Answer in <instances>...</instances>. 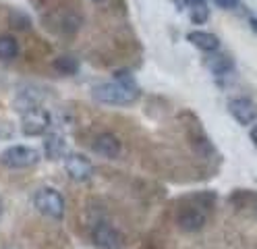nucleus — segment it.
Segmentation results:
<instances>
[{
  "instance_id": "nucleus-1",
  "label": "nucleus",
  "mask_w": 257,
  "mask_h": 249,
  "mask_svg": "<svg viewBox=\"0 0 257 249\" xmlns=\"http://www.w3.org/2000/svg\"><path fill=\"white\" fill-rule=\"evenodd\" d=\"M93 100H98L102 104H110V106H131L137 96L139 90L133 83V79H128L124 75H118L116 81L110 83H100L91 90Z\"/></svg>"
},
{
  "instance_id": "nucleus-2",
  "label": "nucleus",
  "mask_w": 257,
  "mask_h": 249,
  "mask_svg": "<svg viewBox=\"0 0 257 249\" xmlns=\"http://www.w3.org/2000/svg\"><path fill=\"white\" fill-rule=\"evenodd\" d=\"M34 204L44 216H48V218L60 220L64 216V197L60 195V191H56L52 187L38 189L34 195Z\"/></svg>"
},
{
  "instance_id": "nucleus-3",
  "label": "nucleus",
  "mask_w": 257,
  "mask_h": 249,
  "mask_svg": "<svg viewBox=\"0 0 257 249\" xmlns=\"http://www.w3.org/2000/svg\"><path fill=\"white\" fill-rule=\"evenodd\" d=\"M5 166L9 169H29V166L38 164L40 154L38 149L29 147V145H13L9 149H5V154L0 156Z\"/></svg>"
},
{
  "instance_id": "nucleus-4",
  "label": "nucleus",
  "mask_w": 257,
  "mask_h": 249,
  "mask_svg": "<svg viewBox=\"0 0 257 249\" xmlns=\"http://www.w3.org/2000/svg\"><path fill=\"white\" fill-rule=\"evenodd\" d=\"M50 112L44 110L42 106L36 108H29L23 112V119H21V129L25 135H42V133L48 131L50 127Z\"/></svg>"
},
{
  "instance_id": "nucleus-5",
  "label": "nucleus",
  "mask_w": 257,
  "mask_h": 249,
  "mask_svg": "<svg viewBox=\"0 0 257 249\" xmlns=\"http://www.w3.org/2000/svg\"><path fill=\"white\" fill-rule=\"evenodd\" d=\"M230 116L240 125H253L257 121V104L249 98H232L228 102Z\"/></svg>"
},
{
  "instance_id": "nucleus-6",
  "label": "nucleus",
  "mask_w": 257,
  "mask_h": 249,
  "mask_svg": "<svg viewBox=\"0 0 257 249\" xmlns=\"http://www.w3.org/2000/svg\"><path fill=\"white\" fill-rule=\"evenodd\" d=\"M64 169H67L71 179H75L79 183L89 181L91 175H93V164L83 154H69L67 158H64Z\"/></svg>"
},
{
  "instance_id": "nucleus-7",
  "label": "nucleus",
  "mask_w": 257,
  "mask_h": 249,
  "mask_svg": "<svg viewBox=\"0 0 257 249\" xmlns=\"http://www.w3.org/2000/svg\"><path fill=\"white\" fill-rule=\"evenodd\" d=\"M91 239H93L95 245L102 247V249H118V247L122 245L120 232H118L114 226L106 224V222H100V224H95V226H93Z\"/></svg>"
},
{
  "instance_id": "nucleus-8",
  "label": "nucleus",
  "mask_w": 257,
  "mask_h": 249,
  "mask_svg": "<svg viewBox=\"0 0 257 249\" xmlns=\"http://www.w3.org/2000/svg\"><path fill=\"white\" fill-rule=\"evenodd\" d=\"M91 147L95 154H100L104 158H116L120 154L122 145L116 135H112V133H100V135L91 141Z\"/></svg>"
},
{
  "instance_id": "nucleus-9",
  "label": "nucleus",
  "mask_w": 257,
  "mask_h": 249,
  "mask_svg": "<svg viewBox=\"0 0 257 249\" xmlns=\"http://www.w3.org/2000/svg\"><path fill=\"white\" fill-rule=\"evenodd\" d=\"M187 40L195 48L207 52V54L218 52V48H220V40L214 36V33H210V31H191L187 36Z\"/></svg>"
},
{
  "instance_id": "nucleus-10",
  "label": "nucleus",
  "mask_w": 257,
  "mask_h": 249,
  "mask_svg": "<svg viewBox=\"0 0 257 249\" xmlns=\"http://www.w3.org/2000/svg\"><path fill=\"white\" fill-rule=\"evenodd\" d=\"M179 224L189 232H195L205 224V214L199 208H185L179 216Z\"/></svg>"
},
{
  "instance_id": "nucleus-11",
  "label": "nucleus",
  "mask_w": 257,
  "mask_h": 249,
  "mask_svg": "<svg viewBox=\"0 0 257 249\" xmlns=\"http://www.w3.org/2000/svg\"><path fill=\"white\" fill-rule=\"evenodd\" d=\"M44 147H46V156L50 160H58V158H67V141H64L62 135L58 133H52L50 137L44 141Z\"/></svg>"
},
{
  "instance_id": "nucleus-12",
  "label": "nucleus",
  "mask_w": 257,
  "mask_h": 249,
  "mask_svg": "<svg viewBox=\"0 0 257 249\" xmlns=\"http://www.w3.org/2000/svg\"><path fill=\"white\" fill-rule=\"evenodd\" d=\"M19 54V44L13 36H0V60H11Z\"/></svg>"
},
{
  "instance_id": "nucleus-13",
  "label": "nucleus",
  "mask_w": 257,
  "mask_h": 249,
  "mask_svg": "<svg viewBox=\"0 0 257 249\" xmlns=\"http://www.w3.org/2000/svg\"><path fill=\"white\" fill-rule=\"evenodd\" d=\"M54 66H56L58 73L73 75V73H77V69H79V62H77L73 56H60V58L54 60Z\"/></svg>"
},
{
  "instance_id": "nucleus-14",
  "label": "nucleus",
  "mask_w": 257,
  "mask_h": 249,
  "mask_svg": "<svg viewBox=\"0 0 257 249\" xmlns=\"http://www.w3.org/2000/svg\"><path fill=\"white\" fill-rule=\"evenodd\" d=\"M207 64H210V69H212L214 73H226V71H230V66H232L230 58H226V56H218V52H216V56L207 58Z\"/></svg>"
},
{
  "instance_id": "nucleus-15",
  "label": "nucleus",
  "mask_w": 257,
  "mask_h": 249,
  "mask_svg": "<svg viewBox=\"0 0 257 249\" xmlns=\"http://www.w3.org/2000/svg\"><path fill=\"white\" fill-rule=\"evenodd\" d=\"M191 19L195 23H203L207 19V7L195 0V5H193V9H191Z\"/></svg>"
},
{
  "instance_id": "nucleus-16",
  "label": "nucleus",
  "mask_w": 257,
  "mask_h": 249,
  "mask_svg": "<svg viewBox=\"0 0 257 249\" xmlns=\"http://www.w3.org/2000/svg\"><path fill=\"white\" fill-rule=\"evenodd\" d=\"M214 3L218 7H222V9H232V7H236L238 0H214Z\"/></svg>"
},
{
  "instance_id": "nucleus-17",
  "label": "nucleus",
  "mask_w": 257,
  "mask_h": 249,
  "mask_svg": "<svg viewBox=\"0 0 257 249\" xmlns=\"http://www.w3.org/2000/svg\"><path fill=\"white\" fill-rule=\"evenodd\" d=\"M249 137H251V141L255 143V147H257V123L251 127V133H249Z\"/></svg>"
},
{
  "instance_id": "nucleus-18",
  "label": "nucleus",
  "mask_w": 257,
  "mask_h": 249,
  "mask_svg": "<svg viewBox=\"0 0 257 249\" xmlns=\"http://www.w3.org/2000/svg\"><path fill=\"white\" fill-rule=\"evenodd\" d=\"M251 27H255V29H257V21H253V19H251Z\"/></svg>"
},
{
  "instance_id": "nucleus-19",
  "label": "nucleus",
  "mask_w": 257,
  "mask_h": 249,
  "mask_svg": "<svg viewBox=\"0 0 257 249\" xmlns=\"http://www.w3.org/2000/svg\"><path fill=\"white\" fill-rule=\"evenodd\" d=\"M0 216H3V199H0Z\"/></svg>"
},
{
  "instance_id": "nucleus-20",
  "label": "nucleus",
  "mask_w": 257,
  "mask_h": 249,
  "mask_svg": "<svg viewBox=\"0 0 257 249\" xmlns=\"http://www.w3.org/2000/svg\"><path fill=\"white\" fill-rule=\"evenodd\" d=\"M93 3H102V0H93Z\"/></svg>"
},
{
  "instance_id": "nucleus-21",
  "label": "nucleus",
  "mask_w": 257,
  "mask_h": 249,
  "mask_svg": "<svg viewBox=\"0 0 257 249\" xmlns=\"http://www.w3.org/2000/svg\"><path fill=\"white\" fill-rule=\"evenodd\" d=\"M197 3H203V0H197Z\"/></svg>"
}]
</instances>
